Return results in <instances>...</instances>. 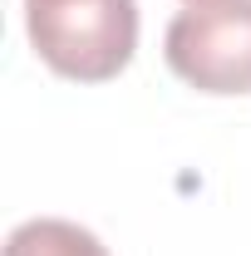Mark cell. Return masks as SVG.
<instances>
[{"label": "cell", "instance_id": "1", "mask_svg": "<svg viewBox=\"0 0 251 256\" xmlns=\"http://www.w3.org/2000/svg\"><path fill=\"white\" fill-rule=\"evenodd\" d=\"M25 30L54 74L104 84L138 50V0H25Z\"/></svg>", "mask_w": 251, "mask_h": 256}, {"label": "cell", "instance_id": "2", "mask_svg": "<svg viewBox=\"0 0 251 256\" xmlns=\"http://www.w3.org/2000/svg\"><path fill=\"white\" fill-rule=\"evenodd\" d=\"M162 54L197 94H251V0H197L178 10Z\"/></svg>", "mask_w": 251, "mask_h": 256}, {"label": "cell", "instance_id": "3", "mask_svg": "<svg viewBox=\"0 0 251 256\" xmlns=\"http://www.w3.org/2000/svg\"><path fill=\"white\" fill-rule=\"evenodd\" d=\"M5 256H108V246L98 242L89 226L64 222V217H34V222L15 226Z\"/></svg>", "mask_w": 251, "mask_h": 256}, {"label": "cell", "instance_id": "4", "mask_svg": "<svg viewBox=\"0 0 251 256\" xmlns=\"http://www.w3.org/2000/svg\"><path fill=\"white\" fill-rule=\"evenodd\" d=\"M188 5H197V0H188Z\"/></svg>", "mask_w": 251, "mask_h": 256}]
</instances>
